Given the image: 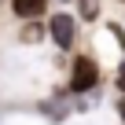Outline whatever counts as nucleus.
I'll list each match as a JSON object with an SVG mask.
<instances>
[{"label":"nucleus","mask_w":125,"mask_h":125,"mask_svg":"<svg viewBox=\"0 0 125 125\" xmlns=\"http://www.w3.org/2000/svg\"><path fill=\"white\" fill-rule=\"evenodd\" d=\"M96 77H99L96 62H92V59H77V62H74V81H70V88H74V92H85V88L96 85Z\"/></svg>","instance_id":"1"},{"label":"nucleus","mask_w":125,"mask_h":125,"mask_svg":"<svg viewBox=\"0 0 125 125\" xmlns=\"http://www.w3.org/2000/svg\"><path fill=\"white\" fill-rule=\"evenodd\" d=\"M48 30H52V37H55L59 48H70V44H74V19H70V15H52Z\"/></svg>","instance_id":"2"},{"label":"nucleus","mask_w":125,"mask_h":125,"mask_svg":"<svg viewBox=\"0 0 125 125\" xmlns=\"http://www.w3.org/2000/svg\"><path fill=\"white\" fill-rule=\"evenodd\" d=\"M11 8L22 19H37V15H44V0H11Z\"/></svg>","instance_id":"3"},{"label":"nucleus","mask_w":125,"mask_h":125,"mask_svg":"<svg viewBox=\"0 0 125 125\" xmlns=\"http://www.w3.org/2000/svg\"><path fill=\"white\" fill-rule=\"evenodd\" d=\"M118 107H121V118H125V99H121V103H118Z\"/></svg>","instance_id":"4"}]
</instances>
